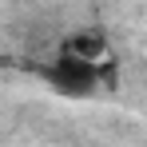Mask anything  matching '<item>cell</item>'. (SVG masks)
<instances>
[{
  "label": "cell",
  "instance_id": "obj_1",
  "mask_svg": "<svg viewBox=\"0 0 147 147\" xmlns=\"http://www.w3.org/2000/svg\"><path fill=\"white\" fill-rule=\"evenodd\" d=\"M44 80H48L60 96H68V99H88V96L99 92L103 72H99V64L76 60L72 52H60V48H56V60L44 68Z\"/></svg>",
  "mask_w": 147,
  "mask_h": 147
},
{
  "label": "cell",
  "instance_id": "obj_2",
  "mask_svg": "<svg viewBox=\"0 0 147 147\" xmlns=\"http://www.w3.org/2000/svg\"><path fill=\"white\" fill-rule=\"evenodd\" d=\"M60 52H72L76 60H88V64H107V36L99 32V28H76V32H68L64 40H60Z\"/></svg>",
  "mask_w": 147,
  "mask_h": 147
}]
</instances>
